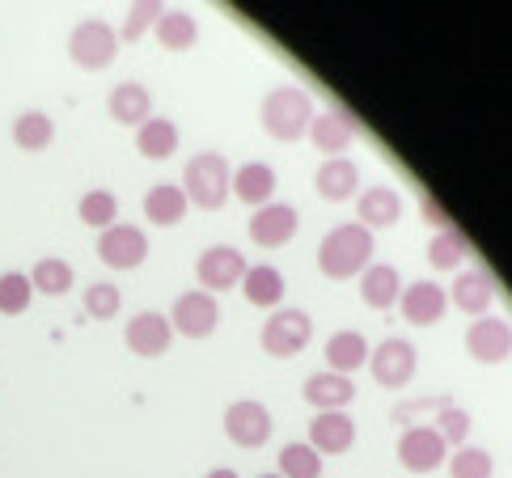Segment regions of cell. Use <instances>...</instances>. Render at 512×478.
I'll list each match as a JSON object with an SVG mask.
<instances>
[{"label":"cell","instance_id":"6da1fadb","mask_svg":"<svg viewBox=\"0 0 512 478\" xmlns=\"http://www.w3.org/2000/svg\"><path fill=\"white\" fill-rule=\"evenodd\" d=\"M373 259V233L360 225H339L322 237L318 246V271L326 280H352V275H364Z\"/></svg>","mask_w":512,"mask_h":478},{"label":"cell","instance_id":"7a4b0ae2","mask_svg":"<svg viewBox=\"0 0 512 478\" xmlns=\"http://www.w3.org/2000/svg\"><path fill=\"white\" fill-rule=\"evenodd\" d=\"M259 119H263V132L271 140L292 144V140H301L309 132V123H314V102H309L305 89L280 85V89H271V94L263 98Z\"/></svg>","mask_w":512,"mask_h":478},{"label":"cell","instance_id":"3957f363","mask_svg":"<svg viewBox=\"0 0 512 478\" xmlns=\"http://www.w3.org/2000/svg\"><path fill=\"white\" fill-rule=\"evenodd\" d=\"M229 182L233 165L225 161V153H195L182 170V195H187V204L204 212H221L229 199Z\"/></svg>","mask_w":512,"mask_h":478},{"label":"cell","instance_id":"277c9868","mask_svg":"<svg viewBox=\"0 0 512 478\" xmlns=\"http://www.w3.org/2000/svg\"><path fill=\"white\" fill-rule=\"evenodd\" d=\"M68 60L85 72H102L119 60V34L102 17H85L68 34Z\"/></svg>","mask_w":512,"mask_h":478},{"label":"cell","instance_id":"5b68a950","mask_svg":"<svg viewBox=\"0 0 512 478\" xmlns=\"http://www.w3.org/2000/svg\"><path fill=\"white\" fill-rule=\"evenodd\" d=\"M309 335H314V322H309L305 309H276L267 322H263V352L267 356H276V360H292V356H301L305 352V343Z\"/></svg>","mask_w":512,"mask_h":478},{"label":"cell","instance_id":"8992f818","mask_svg":"<svg viewBox=\"0 0 512 478\" xmlns=\"http://www.w3.org/2000/svg\"><path fill=\"white\" fill-rule=\"evenodd\" d=\"M216 326H221V305H216L212 292L191 288V292H178L174 297L170 330H178L182 339H208V335H216Z\"/></svg>","mask_w":512,"mask_h":478},{"label":"cell","instance_id":"52a82bcc","mask_svg":"<svg viewBox=\"0 0 512 478\" xmlns=\"http://www.w3.org/2000/svg\"><path fill=\"white\" fill-rule=\"evenodd\" d=\"M98 259L106 267H115V271H132V267H140L144 259H149V237H144L140 225H123V220H115L111 229L98 233Z\"/></svg>","mask_w":512,"mask_h":478},{"label":"cell","instance_id":"ba28073f","mask_svg":"<svg viewBox=\"0 0 512 478\" xmlns=\"http://www.w3.org/2000/svg\"><path fill=\"white\" fill-rule=\"evenodd\" d=\"M242 275H246V259H242V250H233V246H208L195 263V280L204 292L242 288Z\"/></svg>","mask_w":512,"mask_h":478},{"label":"cell","instance_id":"9c48e42d","mask_svg":"<svg viewBox=\"0 0 512 478\" xmlns=\"http://www.w3.org/2000/svg\"><path fill=\"white\" fill-rule=\"evenodd\" d=\"M225 436L237 449H263L271 440V411L254 398L233 402V407L225 411Z\"/></svg>","mask_w":512,"mask_h":478},{"label":"cell","instance_id":"30bf717a","mask_svg":"<svg viewBox=\"0 0 512 478\" xmlns=\"http://www.w3.org/2000/svg\"><path fill=\"white\" fill-rule=\"evenodd\" d=\"M369 369L381 390H402L415 377V347L407 339H386L369 352Z\"/></svg>","mask_w":512,"mask_h":478},{"label":"cell","instance_id":"8fae6325","mask_svg":"<svg viewBox=\"0 0 512 478\" xmlns=\"http://www.w3.org/2000/svg\"><path fill=\"white\" fill-rule=\"evenodd\" d=\"M445 457H449V445L436 436V428H407V432L398 436V462L407 466L411 474L441 470Z\"/></svg>","mask_w":512,"mask_h":478},{"label":"cell","instance_id":"7c38bea8","mask_svg":"<svg viewBox=\"0 0 512 478\" xmlns=\"http://www.w3.org/2000/svg\"><path fill=\"white\" fill-rule=\"evenodd\" d=\"M170 339H174L170 318H166V314H153V309L136 314L132 322H127V330H123L127 352H136V356H144V360L166 356V352H170Z\"/></svg>","mask_w":512,"mask_h":478},{"label":"cell","instance_id":"4fadbf2b","mask_svg":"<svg viewBox=\"0 0 512 478\" xmlns=\"http://www.w3.org/2000/svg\"><path fill=\"white\" fill-rule=\"evenodd\" d=\"M297 225H301V216L292 204H267L250 216V242L254 246H263V250H280L284 242H292L297 237Z\"/></svg>","mask_w":512,"mask_h":478},{"label":"cell","instance_id":"5bb4252c","mask_svg":"<svg viewBox=\"0 0 512 478\" xmlns=\"http://www.w3.org/2000/svg\"><path fill=\"white\" fill-rule=\"evenodd\" d=\"M466 352L479 364H504L512 356V326L504 318H474L466 330Z\"/></svg>","mask_w":512,"mask_h":478},{"label":"cell","instance_id":"9a60e30c","mask_svg":"<svg viewBox=\"0 0 512 478\" xmlns=\"http://www.w3.org/2000/svg\"><path fill=\"white\" fill-rule=\"evenodd\" d=\"M309 449L318 457H339L356 445V419L343 415V411H326L318 419H309Z\"/></svg>","mask_w":512,"mask_h":478},{"label":"cell","instance_id":"2e32d148","mask_svg":"<svg viewBox=\"0 0 512 478\" xmlns=\"http://www.w3.org/2000/svg\"><path fill=\"white\" fill-rule=\"evenodd\" d=\"M398 309H402V318H407L411 326H436L445 318V309H449V292L441 284H432V280H419L411 288H402Z\"/></svg>","mask_w":512,"mask_h":478},{"label":"cell","instance_id":"e0dca14e","mask_svg":"<svg viewBox=\"0 0 512 478\" xmlns=\"http://www.w3.org/2000/svg\"><path fill=\"white\" fill-rule=\"evenodd\" d=\"M229 195H237L246 208H267L271 195H276V170L267 161H246L233 170V182H229Z\"/></svg>","mask_w":512,"mask_h":478},{"label":"cell","instance_id":"ac0fdd59","mask_svg":"<svg viewBox=\"0 0 512 478\" xmlns=\"http://www.w3.org/2000/svg\"><path fill=\"white\" fill-rule=\"evenodd\" d=\"M356 225L360 229H394L398 220H402V195L394 187H369V191H360L356 199Z\"/></svg>","mask_w":512,"mask_h":478},{"label":"cell","instance_id":"d6986e66","mask_svg":"<svg viewBox=\"0 0 512 478\" xmlns=\"http://www.w3.org/2000/svg\"><path fill=\"white\" fill-rule=\"evenodd\" d=\"M106 110H111L115 123L140 127L144 119H153V94L140 81H123V85H115L111 94H106Z\"/></svg>","mask_w":512,"mask_h":478},{"label":"cell","instance_id":"ffe728a7","mask_svg":"<svg viewBox=\"0 0 512 478\" xmlns=\"http://www.w3.org/2000/svg\"><path fill=\"white\" fill-rule=\"evenodd\" d=\"M356 187H360V170H356V161H347V157L322 161L318 174H314V191L326 199V204H343V199H352Z\"/></svg>","mask_w":512,"mask_h":478},{"label":"cell","instance_id":"44dd1931","mask_svg":"<svg viewBox=\"0 0 512 478\" xmlns=\"http://www.w3.org/2000/svg\"><path fill=\"white\" fill-rule=\"evenodd\" d=\"M187 195H182L178 182H157V187L144 191V216H149V225L157 229H174L182 216H187Z\"/></svg>","mask_w":512,"mask_h":478},{"label":"cell","instance_id":"7402d4cb","mask_svg":"<svg viewBox=\"0 0 512 478\" xmlns=\"http://www.w3.org/2000/svg\"><path fill=\"white\" fill-rule=\"evenodd\" d=\"M305 402L326 411H343L347 402H356V381L352 377H339V373H314L305 381Z\"/></svg>","mask_w":512,"mask_h":478},{"label":"cell","instance_id":"603a6c76","mask_svg":"<svg viewBox=\"0 0 512 478\" xmlns=\"http://www.w3.org/2000/svg\"><path fill=\"white\" fill-rule=\"evenodd\" d=\"M402 297V280L390 263H369L360 275V301L369 309H390Z\"/></svg>","mask_w":512,"mask_h":478},{"label":"cell","instance_id":"cb8c5ba5","mask_svg":"<svg viewBox=\"0 0 512 478\" xmlns=\"http://www.w3.org/2000/svg\"><path fill=\"white\" fill-rule=\"evenodd\" d=\"M326 364L339 377H352L356 369L369 364V343H364L360 330H339V335L326 339Z\"/></svg>","mask_w":512,"mask_h":478},{"label":"cell","instance_id":"d4e9b609","mask_svg":"<svg viewBox=\"0 0 512 478\" xmlns=\"http://www.w3.org/2000/svg\"><path fill=\"white\" fill-rule=\"evenodd\" d=\"M356 136V123L343 115V110H322V115H314V123H309V140H314V149L339 157L347 144H352Z\"/></svg>","mask_w":512,"mask_h":478},{"label":"cell","instance_id":"484cf974","mask_svg":"<svg viewBox=\"0 0 512 478\" xmlns=\"http://www.w3.org/2000/svg\"><path fill=\"white\" fill-rule=\"evenodd\" d=\"M491 301H496V288H491L487 271H462L453 280V305L462 309L470 318H487Z\"/></svg>","mask_w":512,"mask_h":478},{"label":"cell","instance_id":"4316f807","mask_svg":"<svg viewBox=\"0 0 512 478\" xmlns=\"http://www.w3.org/2000/svg\"><path fill=\"white\" fill-rule=\"evenodd\" d=\"M136 149H140V157H149V161H170L174 149H178V127H174V119H161V115L144 119L136 127Z\"/></svg>","mask_w":512,"mask_h":478},{"label":"cell","instance_id":"83f0119b","mask_svg":"<svg viewBox=\"0 0 512 478\" xmlns=\"http://www.w3.org/2000/svg\"><path fill=\"white\" fill-rule=\"evenodd\" d=\"M51 140H56V119L43 115V110H22L13 119V144L22 153H43L51 149Z\"/></svg>","mask_w":512,"mask_h":478},{"label":"cell","instance_id":"f1b7e54d","mask_svg":"<svg viewBox=\"0 0 512 478\" xmlns=\"http://www.w3.org/2000/svg\"><path fill=\"white\" fill-rule=\"evenodd\" d=\"M284 275L276 271V267H246V275H242V292H246V301L250 305H259V309H276L280 301H284Z\"/></svg>","mask_w":512,"mask_h":478},{"label":"cell","instance_id":"f546056e","mask_svg":"<svg viewBox=\"0 0 512 478\" xmlns=\"http://www.w3.org/2000/svg\"><path fill=\"white\" fill-rule=\"evenodd\" d=\"M153 34H157V43L166 47V51H191L195 39H199V22H195L187 9H166V13L157 17Z\"/></svg>","mask_w":512,"mask_h":478},{"label":"cell","instance_id":"4dcf8cb0","mask_svg":"<svg viewBox=\"0 0 512 478\" xmlns=\"http://www.w3.org/2000/svg\"><path fill=\"white\" fill-rule=\"evenodd\" d=\"M72 284H77V275H72V263H68V259H56V254L39 259V263H34V271H30V288L43 292V297H64Z\"/></svg>","mask_w":512,"mask_h":478},{"label":"cell","instance_id":"1f68e13d","mask_svg":"<svg viewBox=\"0 0 512 478\" xmlns=\"http://www.w3.org/2000/svg\"><path fill=\"white\" fill-rule=\"evenodd\" d=\"M470 259V237L462 229H441L432 237V246H428V263L436 271H453V267H462Z\"/></svg>","mask_w":512,"mask_h":478},{"label":"cell","instance_id":"d6a6232c","mask_svg":"<svg viewBox=\"0 0 512 478\" xmlns=\"http://www.w3.org/2000/svg\"><path fill=\"white\" fill-rule=\"evenodd\" d=\"M77 216H81V225H89V229H111L115 225V216H119V199H115V191H102V187H94V191H85L81 199H77Z\"/></svg>","mask_w":512,"mask_h":478},{"label":"cell","instance_id":"836d02e7","mask_svg":"<svg viewBox=\"0 0 512 478\" xmlns=\"http://www.w3.org/2000/svg\"><path fill=\"white\" fill-rule=\"evenodd\" d=\"M34 301L30 275L26 271H0V314L5 318H22Z\"/></svg>","mask_w":512,"mask_h":478},{"label":"cell","instance_id":"e575fe53","mask_svg":"<svg viewBox=\"0 0 512 478\" xmlns=\"http://www.w3.org/2000/svg\"><path fill=\"white\" fill-rule=\"evenodd\" d=\"M280 478H322V457L297 440V445L280 449Z\"/></svg>","mask_w":512,"mask_h":478},{"label":"cell","instance_id":"d590c367","mask_svg":"<svg viewBox=\"0 0 512 478\" xmlns=\"http://www.w3.org/2000/svg\"><path fill=\"white\" fill-rule=\"evenodd\" d=\"M81 305H85V314L94 322H111L123 309V292H119V284H89Z\"/></svg>","mask_w":512,"mask_h":478},{"label":"cell","instance_id":"8d00e7d4","mask_svg":"<svg viewBox=\"0 0 512 478\" xmlns=\"http://www.w3.org/2000/svg\"><path fill=\"white\" fill-rule=\"evenodd\" d=\"M496 474V462H491L487 449H474V445H462L453 453L449 462V478H491Z\"/></svg>","mask_w":512,"mask_h":478},{"label":"cell","instance_id":"74e56055","mask_svg":"<svg viewBox=\"0 0 512 478\" xmlns=\"http://www.w3.org/2000/svg\"><path fill=\"white\" fill-rule=\"evenodd\" d=\"M166 13V5H157V0H140V5H132L127 9V22H123V30H119V43L127 39V43H136L144 30L149 26H157V17Z\"/></svg>","mask_w":512,"mask_h":478},{"label":"cell","instance_id":"f35d334b","mask_svg":"<svg viewBox=\"0 0 512 478\" xmlns=\"http://www.w3.org/2000/svg\"><path fill=\"white\" fill-rule=\"evenodd\" d=\"M436 436H441L445 445H462V440L470 436V415L462 407L441 402V411H436Z\"/></svg>","mask_w":512,"mask_h":478},{"label":"cell","instance_id":"ab89813d","mask_svg":"<svg viewBox=\"0 0 512 478\" xmlns=\"http://www.w3.org/2000/svg\"><path fill=\"white\" fill-rule=\"evenodd\" d=\"M424 212H428L424 220H432V225H441V229H453V225H449V216H445V208H441V204H436V199H432V195H424Z\"/></svg>","mask_w":512,"mask_h":478},{"label":"cell","instance_id":"60d3db41","mask_svg":"<svg viewBox=\"0 0 512 478\" xmlns=\"http://www.w3.org/2000/svg\"><path fill=\"white\" fill-rule=\"evenodd\" d=\"M204 478H237V470H229V466H216V470H208Z\"/></svg>","mask_w":512,"mask_h":478},{"label":"cell","instance_id":"b9f144b4","mask_svg":"<svg viewBox=\"0 0 512 478\" xmlns=\"http://www.w3.org/2000/svg\"><path fill=\"white\" fill-rule=\"evenodd\" d=\"M259 478H280V474H259Z\"/></svg>","mask_w":512,"mask_h":478}]
</instances>
